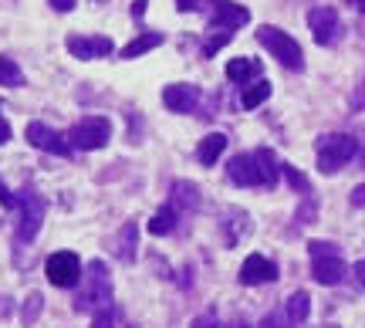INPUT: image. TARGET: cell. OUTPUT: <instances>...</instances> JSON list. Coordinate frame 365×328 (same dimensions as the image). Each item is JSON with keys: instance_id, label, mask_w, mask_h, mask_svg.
<instances>
[{"instance_id": "obj_1", "label": "cell", "mask_w": 365, "mask_h": 328, "mask_svg": "<svg viewBox=\"0 0 365 328\" xmlns=\"http://www.w3.org/2000/svg\"><path fill=\"white\" fill-rule=\"evenodd\" d=\"M227 176L237 186H274L277 183V159L271 149H257V153H240L227 163Z\"/></svg>"}, {"instance_id": "obj_2", "label": "cell", "mask_w": 365, "mask_h": 328, "mask_svg": "<svg viewBox=\"0 0 365 328\" xmlns=\"http://www.w3.org/2000/svg\"><path fill=\"white\" fill-rule=\"evenodd\" d=\"M112 304V277H108V267L105 261H91L85 267V281H81V291L75 298V312H85V315H98Z\"/></svg>"}, {"instance_id": "obj_3", "label": "cell", "mask_w": 365, "mask_h": 328, "mask_svg": "<svg viewBox=\"0 0 365 328\" xmlns=\"http://www.w3.org/2000/svg\"><path fill=\"white\" fill-rule=\"evenodd\" d=\"M14 207H17V230H14V244L21 247V244H31L34 237H38L41 223H44V197H38L34 190H21L17 197H14Z\"/></svg>"}, {"instance_id": "obj_4", "label": "cell", "mask_w": 365, "mask_h": 328, "mask_svg": "<svg viewBox=\"0 0 365 328\" xmlns=\"http://www.w3.org/2000/svg\"><path fill=\"white\" fill-rule=\"evenodd\" d=\"M257 41H261V48H267L284 68H291V71H301V68H304V51H301V44L291 38L287 31H281V27H274V24H261L257 27Z\"/></svg>"}, {"instance_id": "obj_5", "label": "cell", "mask_w": 365, "mask_h": 328, "mask_svg": "<svg viewBox=\"0 0 365 328\" xmlns=\"http://www.w3.org/2000/svg\"><path fill=\"white\" fill-rule=\"evenodd\" d=\"M318 170L322 173H339L345 163H352L355 153H359V143H355L352 135H345V132H328L318 139Z\"/></svg>"}, {"instance_id": "obj_6", "label": "cell", "mask_w": 365, "mask_h": 328, "mask_svg": "<svg viewBox=\"0 0 365 328\" xmlns=\"http://www.w3.org/2000/svg\"><path fill=\"white\" fill-rule=\"evenodd\" d=\"M112 139V122L105 116H88L75 122L71 129H68V143L71 149H81V153H91V149H102L105 143Z\"/></svg>"}, {"instance_id": "obj_7", "label": "cell", "mask_w": 365, "mask_h": 328, "mask_svg": "<svg viewBox=\"0 0 365 328\" xmlns=\"http://www.w3.org/2000/svg\"><path fill=\"white\" fill-rule=\"evenodd\" d=\"M44 275L54 288H71L81 277V261L75 250H54L51 257L44 261Z\"/></svg>"}, {"instance_id": "obj_8", "label": "cell", "mask_w": 365, "mask_h": 328, "mask_svg": "<svg viewBox=\"0 0 365 328\" xmlns=\"http://www.w3.org/2000/svg\"><path fill=\"white\" fill-rule=\"evenodd\" d=\"M308 27H312L314 41H318L322 48L335 44V41H339V34H341L339 11H335V7H328V4H318V7H312V11H308Z\"/></svg>"}, {"instance_id": "obj_9", "label": "cell", "mask_w": 365, "mask_h": 328, "mask_svg": "<svg viewBox=\"0 0 365 328\" xmlns=\"http://www.w3.org/2000/svg\"><path fill=\"white\" fill-rule=\"evenodd\" d=\"M24 135H27V143L34 145V149H41V153H54V156H71L75 153L71 143H68V135L48 129L44 122H31Z\"/></svg>"}, {"instance_id": "obj_10", "label": "cell", "mask_w": 365, "mask_h": 328, "mask_svg": "<svg viewBox=\"0 0 365 328\" xmlns=\"http://www.w3.org/2000/svg\"><path fill=\"white\" fill-rule=\"evenodd\" d=\"M68 54H75L81 61H95V58H105V54L115 51V44L112 38H105V34H71L65 41Z\"/></svg>"}, {"instance_id": "obj_11", "label": "cell", "mask_w": 365, "mask_h": 328, "mask_svg": "<svg viewBox=\"0 0 365 328\" xmlns=\"http://www.w3.org/2000/svg\"><path fill=\"white\" fill-rule=\"evenodd\" d=\"M247 21H250L247 7L230 4V0H217V4H213V17H210V31H227V34H234L237 27H244Z\"/></svg>"}, {"instance_id": "obj_12", "label": "cell", "mask_w": 365, "mask_h": 328, "mask_svg": "<svg viewBox=\"0 0 365 328\" xmlns=\"http://www.w3.org/2000/svg\"><path fill=\"white\" fill-rule=\"evenodd\" d=\"M267 281H277V264L264 254H250L240 264V285H267Z\"/></svg>"}, {"instance_id": "obj_13", "label": "cell", "mask_w": 365, "mask_h": 328, "mask_svg": "<svg viewBox=\"0 0 365 328\" xmlns=\"http://www.w3.org/2000/svg\"><path fill=\"white\" fill-rule=\"evenodd\" d=\"M163 106L170 108V112H193L200 106V88L196 85H182V81L166 85L163 88Z\"/></svg>"}, {"instance_id": "obj_14", "label": "cell", "mask_w": 365, "mask_h": 328, "mask_svg": "<svg viewBox=\"0 0 365 328\" xmlns=\"http://www.w3.org/2000/svg\"><path fill=\"white\" fill-rule=\"evenodd\" d=\"M349 275V267L341 261V254H331V257H312V277L318 285H341Z\"/></svg>"}, {"instance_id": "obj_15", "label": "cell", "mask_w": 365, "mask_h": 328, "mask_svg": "<svg viewBox=\"0 0 365 328\" xmlns=\"http://www.w3.org/2000/svg\"><path fill=\"white\" fill-rule=\"evenodd\" d=\"M135 250H139V227L135 223H122V230L115 237V254L122 264H132L135 261Z\"/></svg>"}, {"instance_id": "obj_16", "label": "cell", "mask_w": 365, "mask_h": 328, "mask_svg": "<svg viewBox=\"0 0 365 328\" xmlns=\"http://www.w3.org/2000/svg\"><path fill=\"white\" fill-rule=\"evenodd\" d=\"M227 78L234 81V85L247 88L250 78H261V61H254V58H234V61H227Z\"/></svg>"}, {"instance_id": "obj_17", "label": "cell", "mask_w": 365, "mask_h": 328, "mask_svg": "<svg viewBox=\"0 0 365 328\" xmlns=\"http://www.w3.org/2000/svg\"><path fill=\"white\" fill-rule=\"evenodd\" d=\"M170 207H176V210H196V207H200V186H196V183H186V180L173 183V190H170Z\"/></svg>"}, {"instance_id": "obj_18", "label": "cell", "mask_w": 365, "mask_h": 328, "mask_svg": "<svg viewBox=\"0 0 365 328\" xmlns=\"http://www.w3.org/2000/svg\"><path fill=\"white\" fill-rule=\"evenodd\" d=\"M284 315L294 328H301L304 322H308V315H312V298H308V291H294V294L287 298Z\"/></svg>"}, {"instance_id": "obj_19", "label": "cell", "mask_w": 365, "mask_h": 328, "mask_svg": "<svg viewBox=\"0 0 365 328\" xmlns=\"http://www.w3.org/2000/svg\"><path fill=\"white\" fill-rule=\"evenodd\" d=\"M223 149H227V135H223V132H210L207 139L196 145V159H200L203 166H213V163L223 156Z\"/></svg>"}, {"instance_id": "obj_20", "label": "cell", "mask_w": 365, "mask_h": 328, "mask_svg": "<svg viewBox=\"0 0 365 328\" xmlns=\"http://www.w3.org/2000/svg\"><path fill=\"white\" fill-rule=\"evenodd\" d=\"M159 44H163V34H153V31H149V34H139V38H132L118 54H122V58H139V54L153 51V48H159Z\"/></svg>"}, {"instance_id": "obj_21", "label": "cell", "mask_w": 365, "mask_h": 328, "mask_svg": "<svg viewBox=\"0 0 365 328\" xmlns=\"http://www.w3.org/2000/svg\"><path fill=\"white\" fill-rule=\"evenodd\" d=\"M267 98H271V81L257 78L254 85H247V88L240 92V106H244V108H257L261 102H267Z\"/></svg>"}, {"instance_id": "obj_22", "label": "cell", "mask_w": 365, "mask_h": 328, "mask_svg": "<svg viewBox=\"0 0 365 328\" xmlns=\"http://www.w3.org/2000/svg\"><path fill=\"white\" fill-rule=\"evenodd\" d=\"M176 217H180V210H176V207H163V210L149 220V234H156V237L173 234V230H176Z\"/></svg>"}, {"instance_id": "obj_23", "label": "cell", "mask_w": 365, "mask_h": 328, "mask_svg": "<svg viewBox=\"0 0 365 328\" xmlns=\"http://www.w3.org/2000/svg\"><path fill=\"white\" fill-rule=\"evenodd\" d=\"M0 85L4 88H17V85H24V71L17 61H11L7 54H0Z\"/></svg>"}, {"instance_id": "obj_24", "label": "cell", "mask_w": 365, "mask_h": 328, "mask_svg": "<svg viewBox=\"0 0 365 328\" xmlns=\"http://www.w3.org/2000/svg\"><path fill=\"white\" fill-rule=\"evenodd\" d=\"M41 308H44L41 291H31V294H27V302H24V308H21V322H24V325H34V322L41 318Z\"/></svg>"}, {"instance_id": "obj_25", "label": "cell", "mask_w": 365, "mask_h": 328, "mask_svg": "<svg viewBox=\"0 0 365 328\" xmlns=\"http://www.w3.org/2000/svg\"><path fill=\"white\" fill-rule=\"evenodd\" d=\"M230 38H234V34H227V31H210L207 44H203V54H207V58H213L220 48H227V44H230Z\"/></svg>"}, {"instance_id": "obj_26", "label": "cell", "mask_w": 365, "mask_h": 328, "mask_svg": "<svg viewBox=\"0 0 365 328\" xmlns=\"http://www.w3.org/2000/svg\"><path fill=\"white\" fill-rule=\"evenodd\" d=\"M281 173H284L287 183L294 186L298 193H312V183H308V176H301V173L294 170V166H287V163H284V166H281Z\"/></svg>"}, {"instance_id": "obj_27", "label": "cell", "mask_w": 365, "mask_h": 328, "mask_svg": "<svg viewBox=\"0 0 365 328\" xmlns=\"http://www.w3.org/2000/svg\"><path fill=\"white\" fill-rule=\"evenodd\" d=\"M308 250H312V257H331V254H339V244H331V240H312Z\"/></svg>"}, {"instance_id": "obj_28", "label": "cell", "mask_w": 365, "mask_h": 328, "mask_svg": "<svg viewBox=\"0 0 365 328\" xmlns=\"http://www.w3.org/2000/svg\"><path fill=\"white\" fill-rule=\"evenodd\" d=\"M112 325H115V304H108V308L98 312L95 322H91V328H112Z\"/></svg>"}, {"instance_id": "obj_29", "label": "cell", "mask_w": 365, "mask_h": 328, "mask_svg": "<svg viewBox=\"0 0 365 328\" xmlns=\"http://www.w3.org/2000/svg\"><path fill=\"white\" fill-rule=\"evenodd\" d=\"M261 328H294V325L287 322V315H284V312H271V315H264Z\"/></svg>"}, {"instance_id": "obj_30", "label": "cell", "mask_w": 365, "mask_h": 328, "mask_svg": "<svg viewBox=\"0 0 365 328\" xmlns=\"http://www.w3.org/2000/svg\"><path fill=\"white\" fill-rule=\"evenodd\" d=\"M213 4H217V0H176V7H180V11H203V7H213Z\"/></svg>"}, {"instance_id": "obj_31", "label": "cell", "mask_w": 365, "mask_h": 328, "mask_svg": "<svg viewBox=\"0 0 365 328\" xmlns=\"http://www.w3.org/2000/svg\"><path fill=\"white\" fill-rule=\"evenodd\" d=\"M48 4H51V7H54V11H58V14L75 11V0H48Z\"/></svg>"}, {"instance_id": "obj_32", "label": "cell", "mask_w": 365, "mask_h": 328, "mask_svg": "<svg viewBox=\"0 0 365 328\" xmlns=\"http://www.w3.org/2000/svg\"><path fill=\"white\" fill-rule=\"evenodd\" d=\"M352 275H355V285H359V288H365V261H355Z\"/></svg>"}, {"instance_id": "obj_33", "label": "cell", "mask_w": 365, "mask_h": 328, "mask_svg": "<svg viewBox=\"0 0 365 328\" xmlns=\"http://www.w3.org/2000/svg\"><path fill=\"white\" fill-rule=\"evenodd\" d=\"M352 108H365V81L359 85V92L352 95Z\"/></svg>"}, {"instance_id": "obj_34", "label": "cell", "mask_w": 365, "mask_h": 328, "mask_svg": "<svg viewBox=\"0 0 365 328\" xmlns=\"http://www.w3.org/2000/svg\"><path fill=\"white\" fill-rule=\"evenodd\" d=\"M352 207H365V186H355L352 190Z\"/></svg>"}, {"instance_id": "obj_35", "label": "cell", "mask_w": 365, "mask_h": 328, "mask_svg": "<svg viewBox=\"0 0 365 328\" xmlns=\"http://www.w3.org/2000/svg\"><path fill=\"white\" fill-rule=\"evenodd\" d=\"M7 139H11V122H7V118L0 116V145L7 143Z\"/></svg>"}, {"instance_id": "obj_36", "label": "cell", "mask_w": 365, "mask_h": 328, "mask_svg": "<svg viewBox=\"0 0 365 328\" xmlns=\"http://www.w3.org/2000/svg\"><path fill=\"white\" fill-rule=\"evenodd\" d=\"M193 328H217V318L213 315H203V318H196Z\"/></svg>"}, {"instance_id": "obj_37", "label": "cell", "mask_w": 365, "mask_h": 328, "mask_svg": "<svg viewBox=\"0 0 365 328\" xmlns=\"http://www.w3.org/2000/svg\"><path fill=\"white\" fill-rule=\"evenodd\" d=\"M143 14H145V4L143 0H135V4H132V17H135V21H143Z\"/></svg>"}, {"instance_id": "obj_38", "label": "cell", "mask_w": 365, "mask_h": 328, "mask_svg": "<svg viewBox=\"0 0 365 328\" xmlns=\"http://www.w3.org/2000/svg\"><path fill=\"white\" fill-rule=\"evenodd\" d=\"M349 4H355V7H365V0H349Z\"/></svg>"}, {"instance_id": "obj_39", "label": "cell", "mask_w": 365, "mask_h": 328, "mask_svg": "<svg viewBox=\"0 0 365 328\" xmlns=\"http://www.w3.org/2000/svg\"><path fill=\"white\" fill-rule=\"evenodd\" d=\"M322 328H339V325H322Z\"/></svg>"}, {"instance_id": "obj_40", "label": "cell", "mask_w": 365, "mask_h": 328, "mask_svg": "<svg viewBox=\"0 0 365 328\" xmlns=\"http://www.w3.org/2000/svg\"><path fill=\"white\" fill-rule=\"evenodd\" d=\"M234 328H247V325H234Z\"/></svg>"}, {"instance_id": "obj_41", "label": "cell", "mask_w": 365, "mask_h": 328, "mask_svg": "<svg viewBox=\"0 0 365 328\" xmlns=\"http://www.w3.org/2000/svg\"><path fill=\"white\" fill-rule=\"evenodd\" d=\"M95 4H102V0H95Z\"/></svg>"}, {"instance_id": "obj_42", "label": "cell", "mask_w": 365, "mask_h": 328, "mask_svg": "<svg viewBox=\"0 0 365 328\" xmlns=\"http://www.w3.org/2000/svg\"><path fill=\"white\" fill-rule=\"evenodd\" d=\"M362 14H365V7H362Z\"/></svg>"}]
</instances>
